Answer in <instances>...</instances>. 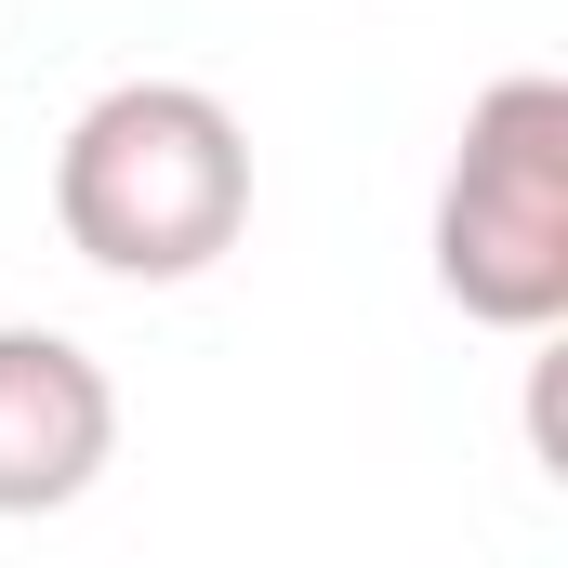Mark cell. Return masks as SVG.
<instances>
[{
  "instance_id": "2",
  "label": "cell",
  "mask_w": 568,
  "mask_h": 568,
  "mask_svg": "<svg viewBox=\"0 0 568 568\" xmlns=\"http://www.w3.org/2000/svg\"><path fill=\"white\" fill-rule=\"evenodd\" d=\"M436 304H463L503 344L568 331V80L516 67L463 106V145L436 172Z\"/></svg>"
},
{
  "instance_id": "1",
  "label": "cell",
  "mask_w": 568,
  "mask_h": 568,
  "mask_svg": "<svg viewBox=\"0 0 568 568\" xmlns=\"http://www.w3.org/2000/svg\"><path fill=\"white\" fill-rule=\"evenodd\" d=\"M53 225L93 278L185 291L252 239V133L212 80H106L53 133Z\"/></svg>"
},
{
  "instance_id": "3",
  "label": "cell",
  "mask_w": 568,
  "mask_h": 568,
  "mask_svg": "<svg viewBox=\"0 0 568 568\" xmlns=\"http://www.w3.org/2000/svg\"><path fill=\"white\" fill-rule=\"evenodd\" d=\"M120 463V384L93 344L0 317V516H67Z\"/></svg>"
}]
</instances>
